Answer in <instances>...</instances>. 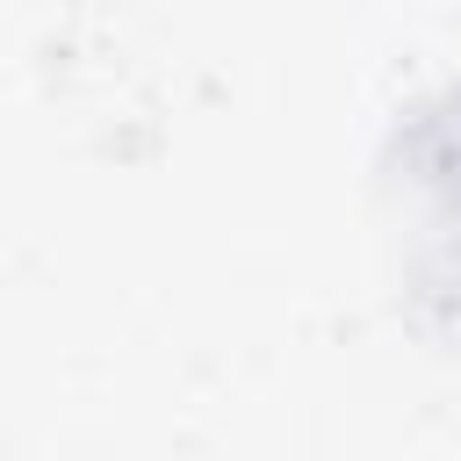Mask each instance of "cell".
<instances>
[{
	"mask_svg": "<svg viewBox=\"0 0 461 461\" xmlns=\"http://www.w3.org/2000/svg\"><path fill=\"white\" fill-rule=\"evenodd\" d=\"M396 187L411 194V281L461 331V86L396 130Z\"/></svg>",
	"mask_w": 461,
	"mask_h": 461,
	"instance_id": "obj_1",
	"label": "cell"
}]
</instances>
